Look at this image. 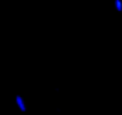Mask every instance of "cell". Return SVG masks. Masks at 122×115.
<instances>
[{
	"label": "cell",
	"mask_w": 122,
	"mask_h": 115,
	"mask_svg": "<svg viewBox=\"0 0 122 115\" xmlns=\"http://www.w3.org/2000/svg\"><path fill=\"white\" fill-rule=\"evenodd\" d=\"M114 7L117 12H122V0H115L114 1Z\"/></svg>",
	"instance_id": "obj_1"
}]
</instances>
